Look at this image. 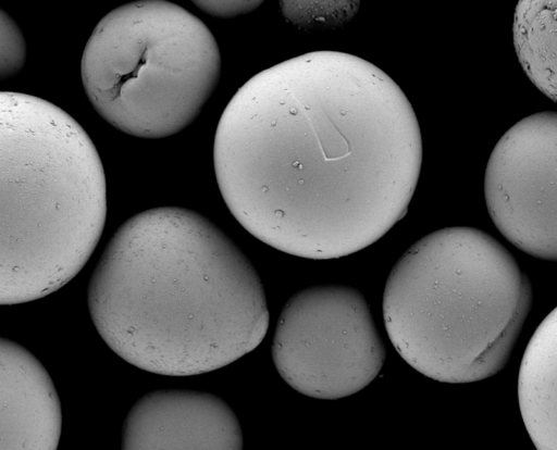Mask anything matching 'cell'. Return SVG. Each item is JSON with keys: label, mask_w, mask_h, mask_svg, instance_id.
<instances>
[{"label": "cell", "mask_w": 557, "mask_h": 450, "mask_svg": "<svg viewBox=\"0 0 557 450\" xmlns=\"http://www.w3.org/2000/svg\"><path fill=\"white\" fill-rule=\"evenodd\" d=\"M272 358L296 391L335 400L367 387L383 367L386 350L363 295L349 286L321 285L287 300Z\"/></svg>", "instance_id": "6"}, {"label": "cell", "mask_w": 557, "mask_h": 450, "mask_svg": "<svg viewBox=\"0 0 557 450\" xmlns=\"http://www.w3.org/2000/svg\"><path fill=\"white\" fill-rule=\"evenodd\" d=\"M531 305V283L510 252L483 230L457 226L405 251L382 308L388 338L411 367L460 384L505 367Z\"/></svg>", "instance_id": "4"}, {"label": "cell", "mask_w": 557, "mask_h": 450, "mask_svg": "<svg viewBox=\"0 0 557 450\" xmlns=\"http://www.w3.org/2000/svg\"><path fill=\"white\" fill-rule=\"evenodd\" d=\"M557 114L539 112L510 127L487 161L484 196L499 233L521 251L556 261Z\"/></svg>", "instance_id": "7"}, {"label": "cell", "mask_w": 557, "mask_h": 450, "mask_svg": "<svg viewBox=\"0 0 557 450\" xmlns=\"http://www.w3.org/2000/svg\"><path fill=\"white\" fill-rule=\"evenodd\" d=\"M228 210L282 252L338 259L383 237L418 184L414 111L381 68L341 51L308 52L247 80L213 143Z\"/></svg>", "instance_id": "1"}, {"label": "cell", "mask_w": 557, "mask_h": 450, "mask_svg": "<svg viewBox=\"0 0 557 450\" xmlns=\"http://www.w3.org/2000/svg\"><path fill=\"white\" fill-rule=\"evenodd\" d=\"M556 1H519L513 45L530 80L556 100Z\"/></svg>", "instance_id": "11"}, {"label": "cell", "mask_w": 557, "mask_h": 450, "mask_svg": "<svg viewBox=\"0 0 557 450\" xmlns=\"http://www.w3.org/2000/svg\"><path fill=\"white\" fill-rule=\"evenodd\" d=\"M193 3L214 17L230 18L250 13L262 1H194Z\"/></svg>", "instance_id": "13"}, {"label": "cell", "mask_w": 557, "mask_h": 450, "mask_svg": "<svg viewBox=\"0 0 557 450\" xmlns=\"http://www.w3.org/2000/svg\"><path fill=\"white\" fill-rule=\"evenodd\" d=\"M123 450H242L232 409L219 397L189 390H157L128 412Z\"/></svg>", "instance_id": "8"}, {"label": "cell", "mask_w": 557, "mask_h": 450, "mask_svg": "<svg viewBox=\"0 0 557 450\" xmlns=\"http://www.w3.org/2000/svg\"><path fill=\"white\" fill-rule=\"evenodd\" d=\"M27 47L15 21L0 9V80L18 74L25 65Z\"/></svg>", "instance_id": "12"}, {"label": "cell", "mask_w": 557, "mask_h": 450, "mask_svg": "<svg viewBox=\"0 0 557 450\" xmlns=\"http://www.w3.org/2000/svg\"><path fill=\"white\" fill-rule=\"evenodd\" d=\"M92 323L109 348L156 374L189 376L231 364L264 338L261 280L205 216L162 207L114 233L88 285Z\"/></svg>", "instance_id": "2"}, {"label": "cell", "mask_w": 557, "mask_h": 450, "mask_svg": "<svg viewBox=\"0 0 557 450\" xmlns=\"http://www.w3.org/2000/svg\"><path fill=\"white\" fill-rule=\"evenodd\" d=\"M61 427V404L44 365L0 337V450H55Z\"/></svg>", "instance_id": "9"}, {"label": "cell", "mask_w": 557, "mask_h": 450, "mask_svg": "<svg viewBox=\"0 0 557 450\" xmlns=\"http://www.w3.org/2000/svg\"><path fill=\"white\" fill-rule=\"evenodd\" d=\"M556 312L543 320L530 339L518 377L521 416L537 450L557 449Z\"/></svg>", "instance_id": "10"}, {"label": "cell", "mask_w": 557, "mask_h": 450, "mask_svg": "<svg viewBox=\"0 0 557 450\" xmlns=\"http://www.w3.org/2000/svg\"><path fill=\"white\" fill-rule=\"evenodd\" d=\"M82 82L96 112L139 138H164L191 124L214 92L221 54L206 24L163 0L123 4L85 46Z\"/></svg>", "instance_id": "5"}, {"label": "cell", "mask_w": 557, "mask_h": 450, "mask_svg": "<svg viewBox=\"0 0 557 450\" xmlns=\"http://www.w3.org/2000/svg\"><path fill=\"white\" fill-rule=\"evenodd\" d=\"M106 215L104 171L85 129L47 100L0 91V304L74 278Z\"/></svg>", "instance_id": "3"}]
</instances>
